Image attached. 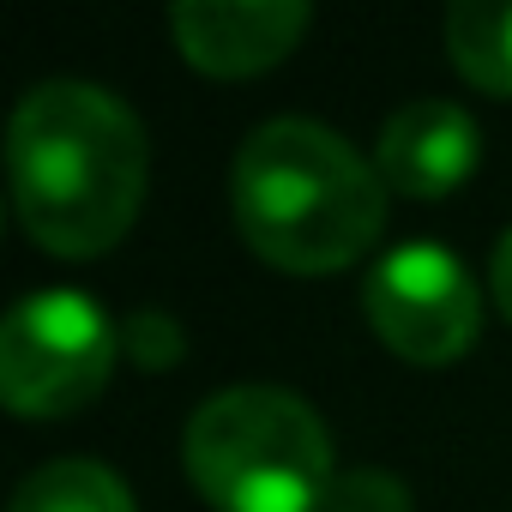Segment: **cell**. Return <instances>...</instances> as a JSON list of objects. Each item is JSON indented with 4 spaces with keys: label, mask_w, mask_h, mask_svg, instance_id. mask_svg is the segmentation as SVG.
Segmentation results:
<instances>
[{
    "label": "cell",
    "mask_w": 512,
    "mask_h": 512,
    "mask_svg": "<svg viewBox=\"0 0 512 512\" xmlns=\"http://www.w3.org/2000/svg\"><path fill=\"white\" fill-rule=\"evenodd\" d=\"M7 175L19 223L43 253L97 260L145 205L151 145L115 91L85 79H43L13 109Z\"/></svg>",
    "instance_id": "obj_1"
},
{
    "label": "cell",
    "mask_w": 512,
    "mask_h": 512,
    "mask_svg": "<svg viewBox=\"0 0 512 512\" xmlns=\"http://www.w3.org/2000/svg\"><path fill=\"white\" fill-rule=\"evenodd\" d=\"M229 205L241 241L266 266L326 278L356 266L386 229V181L320 121L253 127L229 163Z\"/></svg>",
    "instance_id": "obj_2"
},
{
    "label": "cell",
    "mask_w": 512,
    "mask_h": 512,
    "mask_svg": "<svg viewBox=\"0 0 512 512\" xmlns=\"http://www.w3.org/2000/svg\"><path fill=\"white\" fill-rule=\"evenodd\" d=\"M187 482L217 512H326L332 434L284 386H223L181 434Z\"/></svg>",
    "instance_id": "obj_3"
},
{
    "label": "cell",
    "mask_w": 512,
    "mask_h": 512,
    "mask_svg": "<svg viewBox=\"0 0 512 512\" xmlns=\"http://www.w3.org/2000/svg\"><path fill=\"white\" fill-rule=\"evenodd\" d=\"M121 356V326L85 290H37L0 326V398L19 416L85 410Z\"/></svg>",
    "instance_id": "obj_4"
},
{
    "label": "cell",
    "mask_w": 512,
    "mask_h": 512,
    "mask_svg": "<svg viewBox=\"0 0 512 512\" xmlns=\"http://www.w3.org/2000/svg\"><path fill=\"white\" fill-rule=\"evenodd\" d=\"M362 308H368L374 338L392 356L416 362V368L458 362L476 344V326H482L476 278L440 241H404L386 260H374Z\"/></svg>",
    "instance_id": "obj_5"
},
{
    "label": "cell",
    "mask_w": 512,
    "mask_h": 512,
    "mask_svg": "<svg viewBox=\"0 0 512 512\" xmlns=\"http://www.w3.org/2000/svg\"><path fill=\"white\" fill-rule=\"evenodd\" d=\"M308 19L314 13L302 0H181L169 31L187 67L211 79H253L308 37Z\"/></svg>",
    "instance_id": "obj_6"
},
{
    "label": "cell",
    "mask_w": 512,
    "mask_h": 512,
    "mask_svg": "<svg viewBox=\"0 0 512 512\" xmlns=\"http://www.w3.org/2000/svg\"><path fill=\"white\" fill-rule=\"evenodd\" d=\"M476 163H482V127L470 121V109L440 97H416L398 115H386L374 145V169L386 193L404 199H446L476 175Z\"/></svg>",
    "instance_id": "obj_7"
},
{
    "label": "cell",
    "mask_w": 512,
    "mask_h": 512,
    "mask_svg": "<svg viewBox=\"0 0 512 512\" xmlns=\"http://www.w3.org/2000/svg\"><path fill=\"white\" fill-rule=\"evenodd\" d=\"M446 49H452V67L476 91L512 97V7H500V0H458L446 13Z\"/></svg>",
    "instance_id": "obj_8"
},
{
    "label": "cell",
    "mask_w": 512,
    "mask_h": 512,
    "mask_svg": "<svg viewBox=\"0 0 512 512\" xmlns=\"http://www.w3.org/2000/svg\"><path fill=\"white\" fill-rule=\"evenodd\" d=\"M13 512H139L127 482L109 470V464H91V458H55V464H37L19 494H13Z\"/></svg>",
    "instance_id": "obj_9"
},
{
    "label": "cell",
    "mask_w": 512,
    "mask_h": 512,
    "mask_svg": "<svg viewBox=\"0 0 512 512\" xmlns=\"http://www.w3.org/2000/svg\"><path fill=\"white\" fill-rule=\"evenodd\" d=\"M121 356H127L133 368H145V374H163V368H175V362L187 356V332H181L175 314L139 308V314L121 320Z\"/></svg>",
    "instance_id": "obj_10"
},
{
    "label": "cell",
    "mask_w": 512,
    "mask_h": 512,
    "mask_svg": "<svg viewBox=\"0 0 512 512\" xmlns=\"http://www.w3.org/2000/svg\"><path fill=\"white\" fill-rule=\"evenodd\" d=\"M326 512H416V500H410V482H404L398 470L362 464V470H344V476L332 482Z\"/></svg>",
    "instance_id": "obj_11"
},
{
    "label": "cell",
    "mask_w": 512,
    "mask_h": 512,
    "mask_svg": "<svg viewBox=\"0 0 512 512\" xmlns=\"http://www.w3.org/2000/svg\"><path fill=\"white\" fill-rule=\"evenodd\" d=\"M488 284H494V302H500V314H506V326H512V229L494 241V266H488Z\"/></svg>",
    "instance_id": "obj_12"
}]
</instances>
